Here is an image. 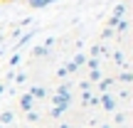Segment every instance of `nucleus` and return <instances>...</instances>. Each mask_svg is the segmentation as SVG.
Here are the masks:
<instances>
[{
	"mask_svg": "<svg viewBox=\"0 0 133 128\" xmlns=\"http://www.w3.org/2000/svg\"><path fill=\"white\" fill-rule=\"evenodd\" d=\"M86 66H89V69L91 71H94V69H99V57H91V59H86V62H84Z\"/></svg>",
	"mask_w": 133,
	"mask_h": 128,
	"instance_id": "10",
	"label": "nucleus"
},
{
	"mask_svg": "<svg viewBox=\"0 0 133 128\" xmlns=\"http://www.w3.org/2000/svg\"><path fill=\"white\" fill-rule=\"evenodd\" d=\"M64 111H66L64 106H52V118H59V116H62Z\"/></svg>",
	"mask_w": 133,
	"mask_h": 128,
	"instance_id": "12",
	"label": "nucleus"
},
{
	"mask_svg": "<svg viewBox=\"0 0 133 128\" xmlns=\"http://www.w3.org/2000/svg\"><path fill=\"white\" fill-rule=\"evenodd\" d=\"M37 118H39L37 111H27V121H37Z\"/></svg>",
	"mask_w": 133,
	"mask_h": 128,
	"instance_id": "15",
	"label": "nucleus"
},
{
	"mask_svg": "<svg viewBox=\"0 0 133 128\" xmlns=\"http://www.w3.org/2000/svg\"><path fill=\"white\" fill-rule=\"evenodd\" d=\"M0 128H3V126H0Z\"/></svg>",
	"mask_w": 133,
	"mask_h": 128,
	"instance_id": "23",
	"label": "nucleus"
},
{
	"mask_svg": "<svg viewBox=\"0 0 133 128\" xmlns=\"http://www.w3.org/2000/svg\"><path fill=\"white\" fill-rule=\"evenodd\" d=\"M114 62H116V64H123V54L116 52V54H114Z\"/></svg>",
	"mask_w": 133,
	"mask_h": 128,
	"instance_id": "16",
	"label": "nucleus"
},
{
	"mask_svg": "<svg viewBox=\"0 0 133 128\" xmlns=\"http://www.w3.org/2000/svg\"><path fill=\"white\" fill-rule=\"evenodd\" d=\"M101 128H111V126H101Z\"/></svg>",
	"mask_w": 133,
	"mask_h": 128,
	"instance_id": "20",
	"label": "nucleus"
},
{
	"mask_svg": "<svg viewBox=\"0 0 133 128\" xmlns=\"http://www.w3.org/2000/svg\"><path fill=\"white\" fill-rule=\"evenodd\" d=\"M99 104L104 106L106 111H114V109H116V99H114L111 94H101V96H99Z\"/></svg>",
	"mask_w": 133,
	"mask_h": 128,
	"instance_id": "1",
	"label": "nucleus"
},
{
	"mask_svg": "<svg viewBox=\"0 0 133 128\" xmlns=\"http://www.w3.org/2000/svg\"><path fill=\"white\" fill-rule=\"evenodd\" d=\"M81 104H84V106H91V104H99V96H94V94H91V91H84V94H81Z\"/></svg>",
	"mask_w": 133,
	"mask_h": 128,
	"instance_id": "3",
	"label": "nucleus"
},
{
	"mask_svg": "<svg viewBox=\"0 0 133 128\" xmlns=\"http://www.w3.org/2000/svg\"><path fill=\"white\" fill-rule=\"evenodd\" d=\"M32 106H35V99L30 94H25V96H20V109L27 113V111H32Z\"/></svg>",
	"mask_w": 133,
	"mask_h": 128,
	"instance_id": "2",
	"label": "nucleus"
},
{
	"mask_svg": "<svg viewBox=\"0 0 133 128\" xmlns=\"http://www.w3.org/2000/svg\"><path fill=\"white\" fill-rule=\"evenodd\" d=\"M0 42H3V35H0Z\"/></svg>",
	"mask_w": 133,
	"mask_h": 128,
	"instance_id": "21",
	"label": "nucleus"
},
{
	"mask_svg": "<svg viewBox=\"0 0 133 128\" xmlns=\"http://www.w3.org/2000/svg\"><path fill=\"white\" fill-rule=\"evenodd\" d=\"M101 54V47H91V57H99Z\"/></svg>",
	"mask_w": 133,
	"mask_h": 128,
	"instance_id": "18",
	"label": "nucleus"
},
{
	"mask_svg": "<svg viewBox=\"0 0 133 128\" xmlns=\"http://www.w3.org/2000/svg\"><path fill=\"white\" fill-rule=\"evenodd\" d=\"M3 89H5V86H3V84H0V94H3Z\"/></svg>",
	"mask_w": 133,
	"mask_h": 128,
	"instance_id": "19",
	"label": "nucleus"
},
{
	"mask_svg": "<svg viewBox=\"0 0 133 128\" xmlns=\"http://www.w3.org/2000/svg\"><path fill=\"white\" fill-rule=\"evenodd\" d=\"M32 57H39V59H42V57H49V49L47 47H35L32 49Z\"/></svg>",
	"mask_w": 133,
	"mask_h": 128,
	"instance_id": "7",
	"label": "nucleus"
},
{
	"mask_svg": "<svg viewBox=\"0 0 133 128\" xmlns=\"http://www.w3.org/2000/svg\"><path fill=\"white\" fill-rule=\"evenodd\" d=\"M116 30H118V32H126V30H128V20H118Z\"/></svg>",
	"mask_w": 133,
	"mask_h": 128,
	"instance_id": "13",
	"label": "nucleus"
},
{
	"mask_svg": "<svg viewBox=\"0 0 133 128\" xmlns=\"http://www.w3.org/2000/svg\"><path fill=\"white\" fill-rule=\"evenodd\" d=\"M32 37H35V32H27V35H25V37L20 39L17 44H15V49H20V47H25V44H27V42H30V39H32Z\"/></svg>",
	"mask_w": 133,
	"mask_h": 128,
	"instance_id": "8",
	"label": "nucleus"
},
{
	"mask_svg": "<svg viewBox=\"0 0 133 128\" xmlns=\"http://www.w3.org/2000/svg\"><path fill=\"white\" fill-rule=\"evenodd\" d=\"M17 64H20V54H17V52H15V54H12V57H10V66H17Z\"/></svg>",
	"mask_w": 133,
	"mask_h": 128,
	"instance_id": "14",
	"label": "nucleus"
},
{
	"mask_svg": "<svg viewBox=\"0 0 133 128\" xmlns=\"http://www.w3.org/2000/svg\"><path fill=\"white\" fill-rule=\"evenodd\" d=\"M12 121H15L12 111H3V116H0V123H3V126H10Z\"/></svg>",
	"mask_w": 133,
	"mask_h": 128,
	"instance_id": "5",
	"label": "nucleus"
},
{
	"mask_svg": "<svg viewBox=\"0 0 133 128\" xmlns=\"http://www.w3.org/2000/svg\"><path fill=\"white\" fill-rule=\"evenodd\" d=\"M99 79H101V71H99V69H94V71L89 74V79H86V81H91V84H99Z\"/></svg>",
	"mask_w": 133,
	"mask_h": 128,
	"instance_id": "9",
	"label": "nucleus"
},
{
	"mask_svg": "<svg viewBox=\"0 0 133 128\" xmlns=\"http://www.w3.org/2000/svg\"><path fill=\"white\" fill-rule=\"evenodd\" d=\"M79 86H81V91H91V81H81Z\"/></svg>",
	"mask_w": 133,
	"mask_h": 128,
	"instance_id": "17",
	"label": "nucleus"
},
{
	"mask_svg": "<svg viewBox=\"0 0 133 128\" xmlns=\"http://www.w3.org/2000/svg\"><path fill=\"white\" fill-rule=\"evenodd\" d=\"M30 96H32L35 101H37V99H44V89H42V86H32V89H30Z\"/></svg>",
	"mask_w": 133,
	"mask_h": 128,
	"instance_id": "6",
	"label": "nucleus"
},
{
	"mask_svg": "<svg viewBox=\"0 0 133 128\" xmlns=\"http://www.w3.org/2000/svg\"><path fill=\"white\" fill-rule=\"evenodd\" d=\"M114 86V76H106V79H99V89L101 94H109V89Z\"/></svg>",
	"mask_w": 133,
	"mask_h": 128,
	"instance_id": "4",
	"label": "nucleus"
},
{
	"mask_svg": "<svg viewBox=\"0 0 133 128\" xmlns=\"http://www.w3.org/2000/svg\"><path fill=\"white\" fill-rule=\"evenodd\" d=\"M3 3H10V0H3Z\"/></svg>",
	"mask_w": 133,
	"mask_h": 128,
	"instance_id": "22",
	"label": "nucleus"
},
{
	"mask_svg": "<svg viewBox=\"0 0 133 128\" xmlns=\"http://www.w3.org/2000/svg\"><path fill=\"white\" fill-rule=\"evenodd\" d=\"M118 81H123V84H131V81H133V74H131V71H128V69H126V71H123V74H121V76H118Z\"/></svg>",
	"mask_w": 133,
	"mask_h": 128,
	"instance_id": "11",
	"label": "nucleus"
}]
</instances>
